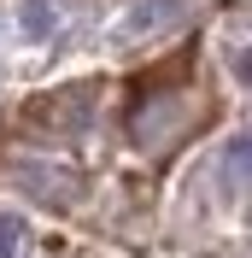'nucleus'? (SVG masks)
I'll use <instances>...</instances> for the list:
<instances>
[{
	"mask_svg": "<svg viewBox=\"0 0 252 258\" xmlns=\"http://www.w3.org/2000/svg\"><path fill=\"white\" fill-rule=\"evenodd\" d=\"M223 182H252V129H240L235 141H229V153H223Z\"/></svg>",
	"mask_w": 252,
	"mask_h": 258,
	"instance_id": "nucleus-1",
	"label": "nucleus"
},
{
	"mask_svg": "<svg viewBox=\"0 0 252 258\" xmlns=\"http://www.w3.org/2000/svg\"><path fill=\"white\" fill-rule=\"evenodd\" d=\"M0 258H24V223L12 211H0Z\"/></svg>",
	"mask_w": 252,
	"mask_h": 258,
	"instance_id": "nucleus-2",
	"label": "nucleus"
},
{
	"mask_svg": "<svg viewBox=\"0 0 252 258\" xmlns=\"http://www.w3.org/2000/svg\"><path fill=\"white\" fill-rule=\"evenodd\" d=\"M47 24H53L47 6H30V30H35V35H47Z\"/></svg>",
	"mask_w": 252,
	"mask_h": 258,
	"instance_id": "nucleus-3",
	"label": "nucleus"
},
{
	"mask_svg": "<svg viewBox=\"0 0 252 258\" xmlns=\"http://www.w3.org/2000/svg\"><path fill=\"white\" fill-rule=\"evenodd\" d=\"M240 71H246V77H252V53H246V64H240Z\"/></svg>",
	"mask_w": 252,
	"mask_h": 258,
	"instance_id": "nucleus-4",
	"label": "nucleus"
}]
</instances>
